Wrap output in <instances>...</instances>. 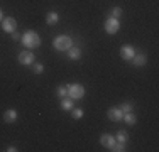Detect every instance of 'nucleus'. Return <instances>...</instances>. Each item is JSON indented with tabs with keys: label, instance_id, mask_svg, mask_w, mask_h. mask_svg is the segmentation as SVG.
Returning a JSON list of instances; mask_svg holds the SVG:
<instances>
[{
	"label": "nucleus",
	"instance_id": "b1692460",
	"mask_svg": "<svg viewBox=\"0 0 159 152\" xmlns=\"http://www.w3.org/2000/svg\"><path fill=\"white\" fill-rule=\"evenodd\" d=\"M7 150H9V152H17V149H16V147H14V145L7 147Z\"/></svg>",
	"mask_w": 159,
	"mask_h": 152
},
{
	"label": "nucleus",
	"instance_id": "423d86ee",
	"mask_svg": "<svg viewBox=\"0 0 159 152\" xmlns=\"http://www.w3.org/2000/svg\"><path fill=\"white\" fill-rule=\"evenodd\" d=\"M2 29H3V32L12 34L14 30H17V20H16L14 17H3V20H2Z\"/></svg>",
	"mask_w": 159,
	"mask_h": 152
},
{
	"label": "nucleus",
	"instance_id": "dca6fc26",
	"mask_svg": "<svg viewBox=\"0 0 159 152\" xmlns=\"http://www.w3.org/2000/svg\"><path fill=\"white\" fill-rule=\"evenodd\" d=\"M70 112H71V117H73L75 120H80V118H81L83 115H85V113H83V110H81V108H75V106H73V108L70 110Z\"/></svg>",
	"mask_w": 159,
	"mask_h": 152
},
{
	"label": "nucleus",
	"instance_id": "f03ea898",
	"mask_svg": "<svg viewBox=\"0 0 159 152\" xmlns=\"http://www.w3.org/2000/svg\"><path fill=\"white\" fill-rule=\"evenodd\" d=\"M52 47L56 51H68L70 47H73V41L68 36H56L52 41Z\"/></svg>",
	"mask_w": 159,
	"mask_h": 152
},
{
	"label": "nucleus",
	"instance_id": "6e6552de",
	"mask_svg": "<svg viewBox=\"0 0 159 152\" xmlns=\"http://www.w3.org/2000/svg\"><path fill=\"white\" fill-rule=\"evenodd\" d=\"M107 115H108V118H110L112 122H120L122 117H124V113H122V110H120L119 106H112V108H108Z\"/></svg>",
	"mask_w": 159,
	"mask_h": 152
},
{
	"label": "nucleus",
	"instance_id": "1a4fd4ad",
	"mask_svg": "<svg viewBox=\"0 0 159 152\" xmlns=\"http://www.w3.org/2000/svg\"><path fill=\"white\" fill-rule=\"evenodd\" d=\"M17 112L14 108H10V110H5L3 112V122L5 123H14V122H17Z\"/></svg>",
	"mask_w": 159,
	"mask_h": 152
},
{
	"label": "nucleus",
	"instance_id": "9b49d317",
	"mask_svg": "<svg viewBox=\"0 0 159 152\" xmlns=\"http://www.w3.org/2000/svg\"><path fill=\"white\" fill-rule=\"evenodd\" d=\"M58 20H59L58 12H48V14H46V24L56 25V24H58Z\"/></svg>",
	"mask_w": 159,
	"mask_h": 152
},
{
	"label": "nucleus",
	"instance_id": "f8f14e48",
	"mask_svg": "<svg viewBox=\"0 0 159 152\" xmlns=\"http://www.w3.org/2000/svg\"><path fill=\"white\" fill-rule=\"evenodd\" d=\"M132 63L135 64V66H144V64L147 63V58L141 52H137V54H134V58H132Z\"/></svg>",
	"mask_w": 159,
	"mask_h": 152
},
{
	"label": "nucleus",
	"instance_id": "ddd939ff",
	"mask_svg": "<svg viewBox=\"0 0 159 152\" xmlns=\"http://www.w3.org/2000/svg\"><path fill=\"white\" fill-rule=\"evenodd\" d=\"M122 118H124V122H125L127 125H135V123H137V117H135L132 112L124 113V117H122Z\"/></svg>",
	"mask_w": 159,
	"mask_h": 152
},
{
	"label": "nucleus",
	"instance_id": "f3484780",
	"mask_svg": "<svg viewBox=\"0 0 159 152\" xmlns=\"http://www.w3.org/2000/svg\"><path fill=\"white\" fill-rule=\"evenodd\" d=\"M117 140H119V142H122V144H125L127 140H129V134L125 130H119L117 132Z\"/></svg>",
	"mask_w": 159,
	"mask_h": 152
},
{
	"label": "nucleus",
	"instance_id": "9d476101",
	"mask_svg": "<svg viewBox=\"0 0 159 152\" xmlns=\"http://www.w3.org/2000/svg\"><path fill=\"white\" fill-rule=\"evenodd\" d=\"M100 144L103 147H107V149H110L113 144H115V139H113L110 134H102L100 135Z\"/></svg>",
	"mask_w": 159,
	"mask_h": 152
},
{
	"label": "nucleus",
	"instance_id": "39448f33",
	"mask_svg": "<svg viewBox=\"0 0 159 152\" xmlns=\"http://www.w3.org/2000/svg\"><path fill=\"white\" fill-rule=\"evenodd\" d=\"M120 29V22L119 19H113V17H108L105 20V32L107 34H117Z\"/></svg>",
	"mask_w": 159,
	"mask_h": 152
},
{
	"label": "nucleus",
	"instance_id": "20e7f679",
	"mask_svg": "<svg viewBox=\"0 0 159 152\" xmlns=\"http://www.w3.org/2000/svg\"><path fill=\"white\" fill-rule=\"evenodd\" d=\"M34 61H36V54L31 51H22V52H19V63L20 64H24V66H31V64H34Z\"/></svg>",
	"mask_w": 159,
	"mask_h": 152
},
{
	"label": "nucleus",
	"instance_id": "4be33fe9",
	"mask_svg": "<svg viewBox=\"0 0 159 152\" xmlns=\"http://www.w3.org/2000/svg\"><path fill=\"white\" fill-rule=\"evenodd\" d=\"M32 71H34L36 74H41V73L44 71V66H43L41 63H36V64H32Z\"/></svg>",
	"mask_w": 159,
	"mask_h": 152
},
{
	"label": "nucleus",
	"instance_id": "0eeeda50",
	"mask_svg": "<svg viewBox=\"0 0 159 152\" xmlns=\"http://www.w3.org/2000/svg\"><path fill=\"white\" fill-rule=\"evenodd\" d=\"M134 54H135V49L132 47L130 44H125V46H122V47H120V56H122V59H125V61H132Z\"/></svg>",
	"mask_w": 159,
	"mask_h": 152
},
{
	"label": "nucleus",
	"instance_id": "2eb2a0df",
	"mask_svg": "<svg viewBox=\"0 0 159 152\" xmlns=\"http://www.w3.org/2000/svg\"><path fill=\"white\" fill-rule=\"evenodd\" d=\"M61 108L66 110V112L73 108V98H66V96L61 98Z\"/></svg>",
	"mask_w": 159,
	"mask_h": 152
},
{
	"label": "nucleus",
	"instance_id": "4468645a",
	"mask_svg": "<svg viewBox=\"0 0 159 152\" xmlns=\"http://www.w3.org/2000/svg\"><path fill=\"white\" fill-rule=\"evenodd\" d=\"M68 58L76 61V59L81 58V51H80L78 47H70V49H68Z\"/></svg>",
	"mask_w": 159,
	"mask_h": 152
},
{
	"label": "nucleus",
	"instance_id": "5701e85b",
	"mask_svg": "<svg viewBox=\"0 0 159 152\" xmlns=\"http://www.w3.org/2000/svg\"><path fill=\"white\" fill-rule=\"evenodd\" d=\"M20 37H22V34H19L17 30H14V32H12V41H20Z\"/></svg>",
	"mask_w": 159,
	"mask_h": 152
},
{
	"label": "nucleus",
	"instance_id": "a211bd4d",
	"mask_svg": "<svg viewBox=\"0 0 159 152\" xmlns=\"http://www.w3.org/2000/svg\"><path fill=\"white\" fill-rule=\"evenodd\" d=\"M110 150H113V152H124V150H127V149H125V144L117 142V144H113V145L110 147Z\"/></svg>",
	"mask_w": 159,
	"mask_h": 152
},
{
	"label": "nucleus",
	"instance_id": "6ab92c4d",
	"mask_svg": "<svg viewBox=\"0 0 159 152\" xmlns=\"http://www.w3.org/2000/svg\"><path fill=\"white\" fill-rule=\"evenodd\" d=\"M56 95H58L59 98L68 96V86H58V88H56Z\"/></svg>",
	"mask_w": 159,
	"mask_h": 152
},
{
	"label": "nucleus",
	"instance_id": "393cba45",
	"mask_svg": "<svg viewBox=\"0 0 159 152\" xmlns=\"http://www.w3.org/2000/svg\"><path fill=\"white\" fill-rule=\"evenodd\" d=\"M3 20V12H2V9H0V22Z\"/></svg>",
	"mask_w": 159,
	"mask_h": 152
},
{
	"label": "nucleus",
	"instance_id": "412c9836",
	"mask_svg": "<svg viewBox=\"0 0 159 152\" xmlns=\"http://www.w3.org/2000/svg\"><path fill=\"white\" fill-rule=\"evenodd\" d=\"M120 110H122V113H127V112H132V103L130 101H125V103H122L119 106Z\"/></svg>",
	"mask_w": 159,
	"mask_h": 152
},
{
	"label": "nucleus",
	"instance_id": "f257e3e1",
	"mask_svg": "<svg viewBox=\"0 0 159 152\" xmlns=\"http://www.w3.org/2000/svg\"><path fill=\"white\" fill-rule=\"evenodd\" d=\"M20 42L24 44L27 49H36V47L41 46V37H39V34L34 32V30H27V32L22 34Z\"/></svg>",
	"mask_w": 159,
	"mask_h": 152
},
{
	"label": "nucleus",
	"instance_id": "aec40b11",
	"mask_svg": "<svg viewBox=\"0 0 159 152\" xmlns=\"http://www.w3.org/2000/svg\"><path fill=\"white\" fill-rule=\"evenodd\" d=\"M122 14H124V10L120 9V7H113V9H112V17L113 19H120V17H122Z\"/></svg>",
	"mask_w": 159,
	"mask_h": 152
},
{
	"label": "nucleus",
	"instance_id": "7ed1b4c3",
	"mask_svg": "<svg viewBox=\"0 0 159 152\" xmlns=\"http://www.w3.org/2000/svg\"><path fill=\"white\" fill-rule=\"evenodd\" d=\"M68 96L73 98V100H80V98L85 96V86L78 85V83H73V85L68 86Z\"/></svg>",
	"mask_w": 159,
	"mask_h": 152
}]
</instances>
